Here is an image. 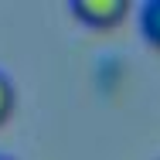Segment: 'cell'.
<instances>
[{
    "label": "cell",
    "instance_id": "3957f363",
    "mask_svg": "<svg viewBox=\"0 0 160 160\" xmlns=\"http://www.w3.org/2000/svg\"><path fill=\"white\" fill-rule=\"evenodd\" d=\"M14 102H17V89H14L10 75H7V72H0V123L14 112Z\"/></svg>",
    "mask_w": 160,
    "mask_h": 160
},
{
    "label": "cell",
    "instance_id": "7a4b0ae2",
    "mask_svg": "<svg viewBox=\"0 0 160 160\" xmlns=\"http://www.w3.org/2000/svg\"><path fill=\"white\" fill-rule=\"evenodd\" d=\"M140 31L150 44L160 48V0H147L140 7Z\"/></svg>",
    "mask_w": 160,
    "mask_h": 160
},
{
    "label": "cell",
    "instance_id": "6da1fadb",
    "mask_svg": "<svg viewBox=\"0 0 160 160\" xmlns=\"http://www.w3.org/2000/svg\"><path fill=\"white\" fill-rule=\"evenodd\" d=\"M126 0H72V14L89 28H112L126 17Z\"/></svg>",
    "mask_w": 160,
    "mask_h": 160
},
{
    "label": "cell",
    "instance_id": "277c9868",
    "mask_svg": "<svg viewBox=\"0 0 160 160\" xmlns=\"http://www.w3.org/2000/svg\"><path fill=\"white\" fill-rule=\"evenodd\" d=\"M0 160H14V157H7V153H0Z\"/></svg>",
    "mask_w": 160,
    "mask_h": 160
}]
</instances>
